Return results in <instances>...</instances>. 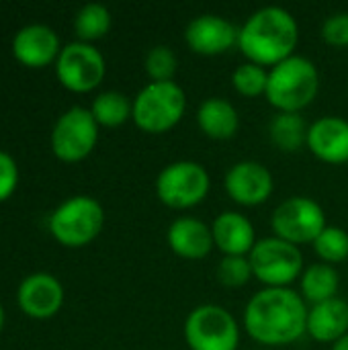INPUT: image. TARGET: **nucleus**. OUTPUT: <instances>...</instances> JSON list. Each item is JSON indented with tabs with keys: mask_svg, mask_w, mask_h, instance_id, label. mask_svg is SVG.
I'll use <instances>...</instances> for the list:
<instances>
[{
	"mask_svg": "<svg viewBox=\"0 0 348 350\" xmlns=\"http://www.w3.org/2000/svg\"><path fill=\"white\" fill-rule=\"evenodd\" d=\"M328 228L324 207L308 195H293L283 199L271 215L273 236L293 244H314L316 238Z\"/></svg>",
	"mask_w": 348,
	"mask_h": 350,
	"instance_id": "9",
	"label": "nucleus"
},
{
	"mask_svg": "<svg viewBox=\"0 0 348 350\" xmlns=\"http://www.w3.org/2000/svg\"><path fill=\"white\" fill-rule=\"evenodd\" d=\"M306 334L320 345H334L348 334V301L334 297L308 310Z\"/></svg>",
	"mask_w": 348,
	"mask_h": 350,
	"instance_id": "19",
	"label": "nucleus"
},
{
	"mask_svg": "<svg viewBox=\"0 0 348 350\" xmlns=\"http://www.w3.org/2000/svg\"><path fill=\"white\" fill-rule=\"evenodd\" d=\"M215 275L224 287H232V289L244 287L250 279H254L248 256H222Z\"/></svg>",
	"mask_w": 348,
	"mask_h": 350,
	"instance_id": "28",
	"label": "nucleus"
},
{
	"mask_svg": "<svg viewBox=\"0 0 348 350\" xmlns=\"http://www.w3.org/2000/svg\"><path fill=\"white\" fill-rule=\"evenodd\" d=\"M310 306L291 287H263L246 304L242 326L250 340L279 349L297 342L306 334Z\"/></svg>",
	"mask_w": 348,
	"mask_h": 350,
	"instance_id": "1",
	"label": "nucleus"
},
{
	"mask_svg": "<svg viewBox=\"0 0 348 350\" xmlns=\"http://www.w3.org/2000/svg\"><path fill=\"white\" fill-rule=\"evenodd\" d=\"M320 37L328 47L334 49L348 47V10H338L326 16L320 29Z\"/></svg>",
	"mask_w": 348,
	"mask_h": 350,
	"instance_id": "29",
	"label": "nucleus"
},
{
	"mask_svg": "<svg viewBox=\"0 0 348 350\" xmlns=\"http://www.w3.org/2000/svg\"><path fill=\"white\" fill-rule=\"evenodd\" d=\"M90 113L98 127H121L131 119L133 113V100L119 92V90H105L98 92L90 105Z\"/></svg>",
	"mask_w": 348,
	"mask_h": 350,
	"instance_id": "23",
	"label": "nucleus"
},
{
	"mask_svg": "<svg viewBox=\"0 0 348 350\" xmlns=\"http://www.w3.org/2000/svg\"><path fill=\"white\" fill-rule=\"evenodd\" d=\"M98 123L94 121L90 109L70 107L53 123L49 144L57 160L66 164L82 162L92 154L98 144Z\"/></svg>",
	"mask_w": 348,
	"mask_h": 350,
	"instance_id": "10",
	"label": "nucleus"
},
{
	"mask_svg": "<svg viewBox=\"0 0 348 350\" xmlns=\"http://www.w3.org/2000/svg\"><path fill=\"white\" fill-rule=\"evenodd\" d=\"M105 55L92 43L72 41L62 47L55 62V76L59 84L76 94H86L98 88L105 80Z\"/></svg>",
	"mask_w": 348,
	"mask_h": 350,
	"instance_id": "11",
	"label": "nucleus"
},
{
	"mask_svg": "<svg viewBox=\"0 0 348 350\" xmlns=\"http://www.w3.org/2000/svg\"><path fill=\"white\" fill-rule=\"evenodd\" d=\"M62 51L57 33L41 23L21 27L12 37V55L18 64L39 70L57 62Z\"/></svg>",
	"mask_w": 348,
	"mask_h": 350,
	"instance_id": "15",
	"label": "nucleus"
},
{
	"mask_svg": "<svg viewBox=\"0 0 348 350\" xmlns=\"http://www.w3.org/2000/svg\"><path fill=\"white\" fill-rule=\"evenodd\" d=\"M299 43L297 18L283 6L269 4L254 10L238 33V49L256 66L271 70L273 66L295 55Z\"/></svg>",
	"mask_w": 348,
	"mask_h": 350,
	"instance_id": "2",
	"label": "nucleus"
},
{
	"mask_svg": "<svg viewBox=\"0 0 348 350\" xmlns=\"http://www.w3.org/2000/svg\"><path fill=\"white\" fill-rule=\"evenodd\" d=\"M111 25H113L111 10L98 2L84 4L74 16V33H76L78 41H82V43L94 45V41L103 39L111 31Z\"/></svg>",
	"mask_w": 348,
	"mask_h": 350,
	"instance_id": "24",
	"label": "nucleus"
},
{
	"mask_svg": "<svg viewBox=\"0 0 348 350\" xmlns=\"http://www.w3.org/2000/svg\"><path fill=\"white\" fill-rule=\"evenodd\" d=\"M320 92L318 66L306 55H291L269 70L265 98L277 113H302Z\"/></svg>",
	"mask_w": 348,
	"mask_h": 350,
	"instance_id": "3",
	"label": "nucleus"
},
{
	"mask_svg": "<svg viewBox=\"0 0 348 350\" xmlns=\"http://www.w3.org/2000/svg\"><path fill=\"white\" fill-rule=\"evenodd\" d=\"M187 113V92L174 80L148 82L133 96L131 121L148 135L172 131Z\"/></svg>",
	"mask_w": 348,
	"mask_h": 350,
	"instance_id": "4",
	"label": "nucleus"
},
{
	"mask_svg": "<svg viewBox=\"0 0 348 350\" xmlns=\"http://www.w3.org/2000/svg\"><path fill=\"white\" fill-rule=\"evenodd\" d=\"M195 121L201 133L215 142H228L236 137L240 129V113L238 109L224 96L205 98L195 113Z\"/></svg>",
	"mask_w": 348,
	"mask_h": 350,
	"instance_id": "20",
	"label": "nucleus"
},
{
	"mask_svg": "<svg viewBox=\"0 0 348 350\" xmlns=\"http://www.w3.org/2000/svg\"><path fill=\"white\" fill-rule=\"evenodd\" d=\"M105 226L103 205L88 195H76L59 203L49 215V234L66 248H84L94 242Z\"/></svg>",
	"mask_w": 348,
	"mask_h": 350,
	"instance_id": "5",
	"label": "nucleus"
},
{
	"mask_svg": "<svg viewBox=\"0 0 348 350\" xmlns=\"http://www.w3.org/2000/svg\"><path fill=\"white\" fill-rule=\"evenodd\" d=\"M338 289H340V275L336 267H330L326 262L308 265L299 277V295L308 306H316L338 297Z\"/></svg>",
	"mask_w": 348,
	"mask_h": 350,
	"instance_id": "21",
	"label": "nucleus"
},
{
	"mask_svg": "<svg viewBox=\"0 0 348 350\" xmlns=\"http://www.w3.org/2000/svg\"><path fill=\"white\" fill-rule=\"evenodd\" d=\"M64 285L49 273H33L25 277L16 291L21 312L33 320H49L64 306Z\"/></svg>",
	"mask_w": 348,
	"mask_h": 350,
	"instance_id": "14",
	"label": "nucleus"
},
{
	"mask_svg": "<svg viewBox=\"0 0 348 350\" xmlns=\"http://www.w3.org/2000/svg\"><path fill=\"white\" fill-rule=\"evenodd\" d=\"M213 244L222 256H248L258 242L254 224L240 211L226 209L209 224Z\"/></svg>",
	"mask_w": 348,
	"mask_h": 350,
	"instance_id": "18",
	"label": "nucleus"
},
{
	"mask_svg": "<svg viewBox=\"0 0 348 350\" xmlns=\"http://www.w3.org/2000/svg\"><path fill=\"white\" fill-rule=\"evenodd\" d=\"M168 248L183 260H201L215 248L211 226L193 215H180L172 219L166 230Z\"/></svg>",
	"mask_w": 348,
	"mask_h": 350,
	"instance_id": "17",
	"label": "nucleus"
},
{
	"mask_svg": "<svg viewBox=\"0 0 348 350\" xmlns=\"http://www.w3.org/2000/svg\"><path fill=\"white\" fill-rule=\"evenodd\" d=\"M226 195L240 207H258L273 197V172L258 160H240L224 174Z\"/></svg>",
	"mask_w": 348,
	"mask_h": 350,
	"instance_id": "12",
	"label": "nucleus"
},
{
	"mask_svg": "<svg viewBox=\"0 0 348 350\" xmlns=\"http://www.w3.org/2000/svg\"><path fill=\"white\" fill-rule=\"evenodd\" d=\"M310 123L302 113H277L269 125V137L281 152L293 154L306 148Z\"/></svg>",
	"mask_w": 348,
	"mask_h": 350,
	"instance_id": "22",
	"label": "nucleus"
},
{
	"mask_svg": "<svg viewBox=\"0 0 348 350\" xmlns=\"http://www.w3.org/2000/svg\"><path fill=\"white\" fill-rule=\"evenodd\" d=\"M248 260L252 277L263 287H291L306 269L302 248L277 236L260 238L248 254Z\"/></svg>",
	"mask_w": 348,
	"mask_h": 350,
	"instance_id": "8",
	"label": "nucleus"
},
{
	"mask_svg": "<svg viewBox=\"0 0 348 350\" xmlns=\"http://www.w3.org/2000/svg\"><path fill=\"white\" fill-rule=\"evenodd\" d=\"M306 148L324 164H348V121L338 115L318 117L310 123Z\"/></svg>",
	"mask_w": 348,
	"mask_h": 350,
	"instance_id": "16",
	"label": "nucleus"
},
{
	"mask_svg": "<svg viewBox=\"0 0 348 350\" xmlns=\"http://www.w3.org/2000/svg\"><path fill=\"white\" fill-rule=\"evenodd\" d=\"M330 350H348V334L345 338H340L338 342H334V345L330 347Z\"/></svg>",
	"mask_w": 348,
	"mask_h": 350,
	"instance_id": "31",
	"label": "nucleus"
},
{
	"mask_svg": "<svg viewBox=\"0 0 348 350\" xmlns=\"http://www.w3.org/2000/svg\"><path fill=\"white\" fill-rule=\"evenodd\" d=\"M144 70L150 82H170L176 76L178 70V57L170 45H154L146 53L144 59Z\"/></svg>",
	"mask_w": 348,
	"mask_h": 350,
	"instance_id": "27",
	"label": "nucleus"
},
{
	"mask_svg": "<svg viewBox=\"0 0 348 350\" xmlns=\"http://www.w3.org/2000/svg\"><path fill=\"white\" fill-rule=\"evenodd\" d=\"M238 33L240 27H236L230 18L203 12L191 18L185 27V43L197 55L215 57L238 47Z\"/></svg>",
	"mask_w": 348,
	"mask_h": 350,
	"instance_id": "13",
	"label": "nucleus"
},
{
	"mask_svg": "<svg viewBox=\"0 0 348 350\" xmlns=\"http://www.w3.org/2000/svg\"><path fill=\"white\" fill-rule=\"evenodd\" d=\"M2 328H4V310L0 306V332H2Z\"/></svg>",
	"mask_w": 348,
	"mask_h": 350,
	"instance_id": "32",
	"label": "nucleus"
},
{
	"mask_svg": "<svg viewBox=\"0 0 348 350\" xmlns=\"http://www.w3.org/2000/svg\"><path fill=\"white\" fill-rule=\"evenodd\" d=\"M312 248H314L316 256L320 258V262H326L330 267H336V265L345 262L348 258L347 230L328 224V228L316 238Z\"/></svg>",
	"mask_w": 348,
	"mask_h": 350,
	"instance_id": "25",
	"label": "nucleus"
},
{
	"mask_svg": "<svg viewBox=\"0 0 348 350\" xmlns=\"http://www.w3.org/2000/svg\"><path fill=\"white\" fill-rule=\"evenodd\" d=\"M18 185V166L14 158L0 150V203L10 199Z\"/></svg>",
	"mask_w": 348,
	"mask_h": 350,
	"instance_id": "30",
	"label": "nucleus"
},
{
	"mask_svg": "<svg viewBox=\"0 0 348 350\" xmlns=\"http://www.w3.org/2000/svg\"><path fill=\"white\" fill-rule=\"evenodd\" d=\"M267 84H269V70L252 62H242L232 72V86L244 98L265 96Z\"/></svg>",
	"mask_w": 348,
	"mask_h": 350,
	"instance_id": "26",
	"label": "nucleus"
},
{
	"mask_svg": "<svg viewBox=\"0 0 348 350\" xmlns=\"http://www.w3.org/2000/svg\"><path fill=\"white\" fill-rule=\"evenodd\" d=\"M183 336L189 350H238L242 328L224 306L201 304L185 318Z\"/></svg>",
	"mask_w": 348,
	"mask_h": 350,
	"instance_id": "6",
	"label": "nucleus"
},
{
	"mask_svg": "<svg viewBox=\"0 0 348 350\" xmlns=\"http://www.w3.org/2000/svg\"><path fill=\"white\" fill-rule=\"evenodd\" d=\"M211 191L207 168L195 160H176L166 164L156 176L158 201L174 211H187L201 205Z\"/></svg>",
	"mask_w": 348,
	"mask_h": 350,
	"instance_id": "7",
	"label": "nucleus"
}]
</instances>
